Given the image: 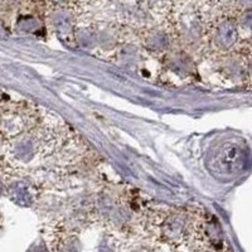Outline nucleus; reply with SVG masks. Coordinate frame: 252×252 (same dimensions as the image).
I'll return each mask as SVG.
<instances>
[{"mask_svg": "<svg viewBox=\"0 0 252 252\" xmlns=\"http://www.w3.org/2000/svg\"><path fill=\"white\" fill-rule=\"evenodd\" d=\"M244 161V152L238 146L232 145V143H224L213 152L212 154V165L211 170L216 174L231 175L235 174L242 165Z\"/></svg>", "mask_w": 252, "mask_h": 252, "instance_id": "obj_1", "label": "nucleus"}, {"mask_svg": "<svg viewBox=\"0 0 252 252\" xmlns=\"http://www.w3.org/2000/svg\"><path fill=\"white\" fill-rule=\"evenodd\" d=\"M58 1H60V0H58Z\"/></svg>", "mask_w": 252, "mask_h": 252, "instance_id": "obj_2", "label": "nucleus"}]
</instances>
